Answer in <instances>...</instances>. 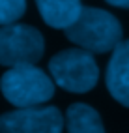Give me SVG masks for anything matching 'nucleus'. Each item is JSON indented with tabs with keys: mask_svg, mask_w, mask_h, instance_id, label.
Masks as SVG:
<instances>
[{
	"mask_svg": "<svg viewBox=\"0 0 129 133\" xmlns=\"http://www.w3.org/2000/svg\"><path fill=\"white\" fill-rule=\"evenodd\" d=\"M67 39L88 52H109L122 43V24L112 13L99 8H82L77 21L64 30Z\"/></svg>",
	"mask_w": 129,
	"mask_h": 133,
	"instance_id": "1",
	"label": "nucleus"
},
{
	"mask_svg": "<svg viewBox=\"0 0 129 133\" xmlns=\"http://www.w3.org/2000/svg\"><path fill=\"white\" fill-rule=\"evenodd\" d=\"M0 90L17 109L39 107L54 96V81L36 66H17L2 75Z\"/></svg>",
	"mask_w": 129,
	"mask_h": 133,
	"instance_id": "2",
	"label": "nucleus"
},
{
	"mask_svg": "<svg viewBox=\"0 0 129 133\" xmlns=\"http://www.w3.org/2000/svg\"><path fill=\"white\" fill-rule=\"evenodd\" d=\"M53 81L67 92L84 94L97 84L99 68L92 52L84 49H66L54 55L49 62Z\"/></svg>",
	"mask_w": 129,
	"mask_h": 133,
	"instance_id": "3",
	"label": "nucleus"
},
{
	"mask_svg": "<svg viewBox=\"0 0 129 133\" xmlns=\"http://www.w3.org/2000/svg\"><path fill=\"white\" fill-rule=\"evenodd\" d=\"M45 39L28 24H6L0 28V64L8 68L34 66L43 56Z\"/></svg>",
	"mask_w": 129,
	"mask_h": 133,
	"instance_id": "4",
	"label": "nucleus"
},
{
	"mask_svg": "<svg viewBox=\"0 0 129 133\" xmlns=\"http://www.w3.org/2000/svg\"><path fill=\"white\" fill-rule=\"evenodd\" d=\"M64 116L56 107H26L0 114V133H62Z\"/></svg>",
	"mask_w": 129,
	"mask_h": 133,
	"instance_id": "5",
	"label": "nucleus"
},
{
	"mask_svg": "<svg viewBox=\"0 0 129 133\" xmlns=\"http://www.w3.org/2000/svg\"><path fill=\"white\" fill-rule=\"evenodd\" d=\"M105 81L110 96L124 107H129V39L122 41L112 51Z\"/></svg>",
	"mask_w": 129,
	"mask_h": 133,
	"instance_id": "6",
	"label": "nucleus"
},
{
	"mask_svg": "<svg viewBox=\"0 0 129 133\" xmlns=\"http://www.w3.org/2000/svg\"><path fill=\"white\" fill-rule=\"evenodd\" d=\"M41 19L51 28L66 30L79 17L82 6L81 0H36Z\"/></svg>",
	"mask_w": 129,
	"mask_h": 133,
	"instance_id": "7",
	"label": "nucleus"
},
{
	"mask_svg": "<svg viewBox=\"0 0 129 133\" xmlns=\"http://www.w3.org/2000/svg\"><path fill=\"white\" fill-rule=\"evenodd\" d=\"M67 133H105L99 112L86 103H73L66 112Z\"/></svg>",
	"mask_w": 129,
	"mask_h": 133,
	"instance_id": "8",
	"label": "nucleus"
},
{
	"mask_svg": "<svg viewBox=\"0 0 129 133\" xmlns=\"http://www.w3.org/2000/svg\"><path fill=\"white\" fill-rule=\"evenodd\" d=\"M26 10V0H0V26L13 24Z\"/></svg>",
	"mask_w": 129,
	"mask_h": 133,
	"instance_id": "9",
	"label": "nucleus"
},
{
	"mask_svg": "<svg viewBox=\"0 0 129 133\" xmlns=\"http://www.w3.org/2000/svg\"><path fill=\"white\" fill-rule=\"evenodd\" d=\"M107 2L116 6V8H125V10H129V0H107Z\"/></svg>",
	"mask_w": 129,
	"mask_h": 133,
	"instance_id": "10",
	"label": "nucleus"
}]
</instances>
